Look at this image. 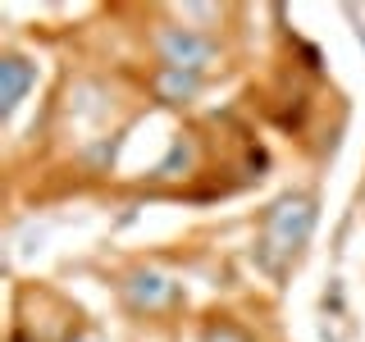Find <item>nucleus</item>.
Listing matches in <instances>:
<instances>
[{"mask_svg":"<svg viewBox=\"0 0 365 342\" xmlns=\"http://www.w3.org/2000/svg\"><path fill=\"white\" fill-rule=\"evenodd\" d=\"M311 224H315V210H311L306 197H288V201L274 205V210L265 214V233H260V247H265L269 265H283V260L306 242Z\"/></svg>","mask_w":365,"mask_h":342,"instance_id":"nucleus-1","label":"nucleus"},{"mask_svg":"<svg viewBox=\"0 0 365 342\" xmlns=\"http://www.w3.org/2000/svg\"><path fill=\"white\" fill-rule=\"evenodd\" d=\"M155 51H160V68H178V73H201L210 64L215 46L197 37L192 28H165L155 37Z\"/></svg>","mask_w":365,"mask_h":342,"instance_id":"nucleus-2","label":"nucleus"},{"mask_svg":"<svg viewBox=\"0 0 365 342\" xmlns=\"http://www.w3.org/2000/svg\"><path fill=\"white\" fill-rule=\"evenodd\" d=\"M128 301L142 311H160V306L178 301V283H169L165 274H133L128 279Z\"/></svg>","mask_w":365,"mask_h":342,"instance_id":"nucleus-3","label":"nucleus"},{"mask_svg":"<svg viewBox=\"0 0 365 342\" xmlns=\"http://www.w3.org/2000/svg\"><path fill=\"white\" fill-rule=\"evenodd\" d=\"M32 83V68L19 60V55H9L5 64H0V105L5 110H14L19 100H23V91H28Z\"/></svg>","mask_w":365,"mask_h":342,"instance_id":"nucleus-4","label":"nucleus"},{"mask_svg":"<svg viewBox=\"0 0 365 342\" xmlns=\"http://www.w3.org/2000/svg\"><path fill=\"white\" fill-rule=\"evenodd\" d=\"M155 91L165 100H187L197 91V73H178V68H160L155 73Z\"/></svg>","mask_w":365,"mask_h":342,"instance_id":"nucleus-5","label":"nucleus"}]
</instances>
